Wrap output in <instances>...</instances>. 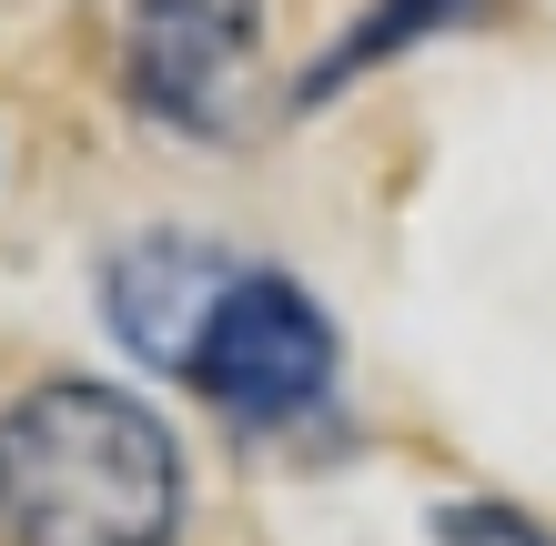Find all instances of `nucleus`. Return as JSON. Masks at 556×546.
Listing matches in <instances>:
<instances>
[{
	"instance_id": "obj_1",
	"label": "nucleus",
	"mask_w": 556,
	"mask_h": 546,
	"mask_svg": "<svg viewBox=\"0 0 556 546\" xmlns=\"http://www.w3.org/2000/svg\"><path fill=\"white\" fill-rule=\"evenodd\" d=\"M182 456L122 384L51 374L0 405V536L11 546H173Z\"/></svg>"
},
{
	"instance_id": "obj_3",
	"label": "nucleus",
	"mask_w": 556,
	"mask_h": 546,
	"mask_svg": "<svg viewBox=\"0 0 556 546\" xmlns=\"http://www.w3.org/2000/svg\"><path fill=\"white\" fill-rule=\"evenodd\" d=\"M264 51V0H112V61L122 91L173 122V132H223Z\"/></svg>"
},
{
	"instance_id": "obj_5",
	"label": "nucleus",
	"mask_w": 556,
	"mask_h": 546,
	"mask_svg": "<svg viewBox=\"0 0 556 546\" xmlns=\"http://www.w3.org/2000/svg\"><path fill=\"white\" fill-rule=\"evenodd\" d=\"M455 11H466V0H384V11L354 30L344 51H334V72H324L314 91H334V81H354V72H375V61L395 51V41H415V30H435V21H455Z\"/></svg>"
},
{
	"instance_id": "obj_6",
	"label": "nucleus",
	"mask_w": 556,
	"mask_h": 546,
	"mask_svg": "<svg viewBox=\"0 0 556 546\" xmlns=\"http://www.w3.org/2000/svg\"><path fill=\"white\" fill-rule=\"evenodd\" d=\"M435 546H556V536L536 517H516V506H445Z\"/></svg>"
},
{
	"instance_id": "obj_2",
	"label": "nucleus",
	"mask_w": 556,
	"mask_h": 546,
	"mask_svg": "<svg viewBox=\"0 0 556 546\" xmlns=\"http://www.w3.org/2000/svg\"><path fill=\"white\" fill-rule=\"evenodd\" d=\"M182 384L203 405H223L233 426H293L334 384V325H324V304L293 274H233Z\"/></svg>"
},
{
	"instance_id": "obj_4",
	"label": "nucleus",
	"mask_w": 556,
	"mask_h": 546,
	"mask_svg": "<svg viewBox=\"0 0 556 546\" xmlns=\"http://www.w3.org/2000/svg\"><path fill=\"white\" fill-rule=\"evenodd\" d=\"M233 274H243V264H223L213 243H182V233H162V243H132V253L112 264V283H102V304H112V334L132 344L142 365L182 374Z\"/></svg>"
}]
</instances>
